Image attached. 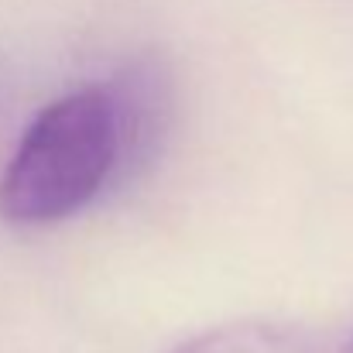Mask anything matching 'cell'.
Here are the masks:
<instances>
[{
  "instance_id": "cell-1",
  "label": "cell",
  "mask_w": 353,
  "mask_h": 353,
  "mask_svg": "<svg viewBox=\"0 0 353 353\" xmlns=\"http://www.w3.org/2000/svg\"><path fill=\"white\" fill-rule=\"evenodd\" d=\"M123 141L127 120L114 90L83 86L52 100L0 172V216L17 227H45L79 213L114 175Z\"/></svg>"
},
{
  "instance_id": "cell-3",
  "label": "cell",
  "mask_w": 353,
  "mask_h": 353,
  "mask_svg": "<svg viewBox=\"0 0 353 353\" xmlns=\"http://www.w3.org/2000/svg\"><path fill=\"white\" fill-rule=\"evenodd\" d=\"M343 353H353V340H350V347H347V350H343Z\"/></svg>"
},
{
  "instance_id": "cell-2",
  "label": "cell",
  "mask_w": 353,
  "mask_h": 353,
  "mask_svg": "<svg viewBox=\"0 0 353 353\" xmlns=\"http://www.w3.org/2000/svg\"><path fill=\"white\" fill-rule=\"evenodd\" d=\"M172 353H316V343L278 323H234L213 333H203Z\"/></svg>"
}]
</instances>
